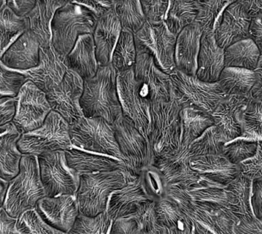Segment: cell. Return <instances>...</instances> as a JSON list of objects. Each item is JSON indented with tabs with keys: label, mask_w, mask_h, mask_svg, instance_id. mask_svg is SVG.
I'll use <instances>...</instances> for the list:
<instances>
[{
	"label": "cell",
	"mask_w": 262,
	"mask_h": 234,
	"mask_svg": "<svg viewBox=\"0 0 262 234\" xmlns=\"http://www.w3.org/2000/svg\"><path fill=\"white\" fill-rule=\"evenodd\" d=\"M112 64L100 66L93 78L84 81L81 106L85 118H101L114 124L123 116Z\"/></svg>",
	"instance_id": "cell-1"
},
{
	"label": "cell",
	"mask_w": 262,
	"mask_h": 234,
	"mask_svg": "<svg viewBox=\"0 0 262 234\" xmlns=\"http://www.w3.org/2000/svg\"><path fill=\"white\" fill-rule=\"evenodd\" d=\"M46 196L41 178L38 157L23 155L18 175L9 181L3 208L12 218L35 210L37 203Z\"/></svg>",
	"instance_id": "cell-2"
},
{
	"label": "cell",
	"mask_w": 262,
	"mask_h": 234,
	"mask_svg": "<svg viewBox=\"0 0 262 234\" xmlns=\"http://www.w3.org/2000/svg\"><path fill=\"white\" fill-rule=\"evenodd\" d=\"M175 99L151 103L148 140L154 160L177 152L182 146L180 111Z\"/></svg>",
	"instance_id": "cell-3"
},
{
	"label": "cell",
	"mask_w": 262,
	"mask_h": 234,
	"mask_svg": "<svg viewBox=\"0 0 262 234\" xmlns=\"http://www.w3.org/2000/svg\"><path fill=\"white\" fill-rule=\"evenodd\" d=\"M98 19L77 1H66L52 23V46L62 57L70 53L79 36L93 34Z\"/></svg>",
	"instance_id": "cell-4"
},
{
	"label": "cell",
	"mask_w": 262,
	"mask_h": 234,
	"mask_svg": "<svg viewBox=\"0 0 262 234\" xmlns=\"http://www.w3.org/2000/svg\"><path fill=\"white\" fill-rule=\"evenodd\" d=\"M133 178L124 171L81 175L75 195L79 213L92 218L105 213L112 194Z\"/></svg>",
	"instance_id": "cell-5"
},
{
	"label": "cell",
	"mask_w": 262,
	"mask_h": 234,
	"mask_svg": "<svg viewBox=\"0 0 262 234\" xmlns=\"http://www.w3.org/2000/svg\"><path fill=\"white\" fill-rule=\"evenodd\" d=\"M172 97L183 108H192L212 115L220 102L227 97L219 82H205L196 76L175 69L169 75Z\"/></svg>",
	"instance_id": "cell-6"
},
{
	"label": "cell",
	"mask_w": 262,
	"mask_h": 234,
	"mask_svg": "<svg viewBox=\"0 0 262 234\" xmlns=\"http://www.w3.org/2000/svg\"><path fill=\"white\" fill-rule=\"evenodd\" d=\"M72 146L85 152L121 160L114 124L101 118H84L70 125Z\"/></svg>",
	"instance_id": "cell-7"
},
{
	"label": "cell",
	"mask_w": 262,
	"mask_h": 234,
	"mask_svg": "<svg viewBox=\"0 0 262 234\" xmlns=\"http://www.w3.org/2000/svg\"><path fill=\"white\" fill-rule=\"evenodd\" d=\"M18 147L23 155L36 157L46 152L69 150L73 147L70 124L52 111L41 127L21 135Z\"/></svg>",
	"instance_id": "cell-8"
},
{
	"label": "cell",
	"mask_w": 262,
	"mask_h": 234,
	"mask_svg": "<svg viewBox=\"0 0 262 234\" xmlns=\"http://www.w3.org/2000/svg\"><path fill=\"white\" fill-rule=\"evenodd\" d=\"M115 137L126 166V174L135 178L152 167L154 155L149 141L130 120L122 116L114 124Z\"/></svg>",
	"instance_id": "cell-9"
},
{
	"label": "cell",
	"mask_w": 262,
	"mask_h": 234,
	"mask_svg": "<svg viewBox=\"0 0 262 234\" xmlns=\"http://www.w3.org/2000/svg\"><path fill=\"white\" fill-rule=\"evenodd\" d=\"M117 87L123 116L148 140L151 101L144 88L136 81L134 69L118 73Z\"/></svg>",
	"instance_id": "cell-10"
},
{
	"label": "cell",
	"mask_w": 262,
	"mask_h": 234,
	"mask_svg": "<svg viewBox=\"0 0 262 234\" xmlns=\"http://www.w3.org/2000/svg\"><path fill=\"white\" fill-rule=\"evenodd\" d=\"M134 38L137 51L150 55L160 70L168 75L175 70L177 36L171 33L165 22L158 25L146 22L134 34Z\"/></svg>",
	"instance_id": "cell-11"
},
{
	"label": "cell",
	"mask_w": 262,
	"mask_h": 234,
	"mask_svg": "<svg viewBox=\"0 0 262 234\" xmlns=\"http://www.w3.org/2000/svg\"><path fill=\"white\" fill-rule=\"evenodd\" d=\"M40 178L46 196H75L79 178L68 167L64 151L46 152L38 156Z\"/></svg>",
	"instance_id": "cell-12"
},
{
	"label": "cell",
	"mask_w": 262,
	"mask_h": 234,
	"mask_svg": "<svg viewBox=\"0 0 262 234\" xmlns=\"http://www.w3.org/2000/svg\"><path fill=\"white\" fill-rule=\"evenodd\" d=\"M51 112L52 109L46 92L29 80L16 97L12 124L23 135L41 127Z\"/></svg>",
	"instance_id": "cell-13"
},
{
	"label": "cell",
	"mask_w": 262,
	"mask_h": 234,
	"mask_svg": "<svg viewBox=\"0 0 262 234\" xmlns=\"http://www.w3.org/2000/svg\"><path fill=\"white\" fill-rule=\"evenodd\" d=\"M83 91L84 80L69 69L61 82L47 92L46 96L52 111L72 125L84 117L81 106Z\"/></svg>",
	"instance_id": "cell-14"
},
{
	"label": "cell",
	"mask_w": 262,
	"mask_h": 234,
	"mask_svg": "<svg viewBox=\"0 0 262 234\" xmlns=\"http://www.w3.org/2000/svg\"><path fill=\"white\" fill-rule=\"evenodd\" d=\"M189 147L182 145L177 152L154 160L152 167L166 186L180 184L186 190L198 186L203 178L191 167Z\"/></svg>",
	"instance_id": "cell-15"
},
{
	"label": "cell",
	"mask_w": 262,
	"mask_h": 234,
	"mask_svg": "<svg viewBox=\"0 0 262 234\" xmlns=\"http://www.w3.org/2000/svg\"><path fill=\"white\" fill-rule=\"evenodd\" d=\"M134 74L136 81L146 90L151 103L172 99L170 77L157 67L150 55L137 51Z\"/></svg>",
	"instance_id": "cell-16"
},
{
	"label": "cell",
	"mask_w": 262,
	"mask_h": 234,
	"mask_svg": "<svg viewBox=\"0 0 262 234\" xmlns=\"http://www.w3.org/2000/svg\"><path fill=\"white\" fill-rule=\"evenodd\" d=\"M35 211L51 227L69 233L79 215L75 196L45 197L37 203Z\"/></svg>",
	"instance_id": "cell-17"
},
{
	"label": "cell",
	"mask_w": 262,
	"mask_h": 234,
	"mask_svg": "<svg viewBox=\"0 0 262 234\" xmlns=\"http://www.w3.org/2000/svg\"><path fill=\"white\" fill-rule=\"evenodd\" d=\"M252 18L248 15L239 1L231 3L223 11L213 35L222 49L249 38Z\"/></svg>",
	"instance_id": "cell-18"
},
{
	"label": "cell",
	"mask_w": 262,
	"mask_h": 234,
	"mask_svg": "<svg viewBox=\"0 0 262 234\" xmlns=\"http://www.w3.org/2000/svg\"><path fill=\"white\" fill-rule=\"evenodd\" d=\"M251 99L250 96L229 95L212 112L214 125L227 142L243 136V115Z\"/></svg>",
	"instance_id": "cell-19"
},
{
	"label": "cell",
	"mask_w": 262,
	"mask_h": 234,
	"mask_svg": "<svg viewBox=\"0 0 262 234\" xmlns=\"http://www.w3.org/2000/svg\"><path fill=\"white\" fill-rule=\"evenodd\" d=\"M68 70L64 58L50 46L40 49L39 63L36 67L20 72L47 93L61 82Z\"/></svg>",
	"instance_id": "cell-20"
},
{
	"label": "cell",
	"mask_w": 262,
	"mask_h": 234,
	"mask_svg": "<svg viewBox=\"0 0 262 234\" xmlns=\"http://www.w3.org/2000/svg\"><path fill=\"white\" fill-rule=\"evenodd\" d=\"M64 155L68 167L78 178L81 175L116 171L126 172L124 163L112 157L85 152L74 147L64 151Z\"/></svg>",
	"instance_id": "cell-21"
},
{
	"label": "cell",
	"mask_w": 262,
	"mask_h": 234,
	"mask_svg": "<svg viewBox=\"0 0 262 234\" xmlns=\"http://www.w3.org/2000/svg\"><path fill=\"white\" fill-rule=\"evenodd\" d=\"M190 164L200 177L222 187L241 175L239 165L232 164L223 155L192 157Z\"/></svg>",
	"instance_id": "cell-22"
},
{
	"label": "cell",
	"mask_w": 262,
	"mask_h": 234,
	"mask_svg": "<svg viewBox=\"0 0 262 234\" xmlns=\"http://www.w3.org/2000/svg\"><path fill=\"white\" fill-rule=\"evenodd\" d=\"M40 49L39 41L28 30L8 48L0 60L9 69L26 72L38 66Z\"/></svg>",
	"instance_id": "cell-23"
},
{
	"label": "cell",
	"mask_w": 262,
	"mask_h": 234,
	"mask_svg": "<svg viewBox=\"0 0 262 234\" xmlns=\"http://www.w3.org/2000/svg\"><path fill=\"white\" fill-rule=\"evenodd\" d=\"M203 34L201 27L194 23L177 35L175 46L176 69L186 75L195 76Z\"/></svg>",
	"instance_id": "cell-24"
},
{
	"label": "cell",
	"mask_w": 262,
	"mask_h": 234,
	"mask_svg": "<svg viewBox=\"0 0 262 234\" xmlns=\"http://www.w3.org/2000/svg\"><path fill=\"white\" fill-rule=\"evenodd\" d=\"M224 69L225 49L218 46L213 33L203 32L195 76L205 82H218Z\"/></svg>",
	"instance_id": "cell-25"
},
{
	"label": "cell",
	"mask_w": 262,
	"mask_h": 234,
	"mask_svg": "<svg viewBox=\"0 0 262 234\" xmlns=\"http://www.w3.org/2000/svg\"><path fill=\"white\" fill-rule=\"evenodd\" d=\"M121 31L122 27L114 9L97 21L92 35L99 66L112 64V54Z\"/></svg>",
	"instance_id": "cell-26"
},
{
	"label": "cell",
	"mask_w": 262,
	"mask_h": 234,
	"mask_svg": "<svg viewBox=\"0 0 262 234\" xmlns=\"http://www.w3.org/2000/svg\"><path fill=\"white\" fill-rule=\"evenodd\" d=\"M69 70L75 72L84 81L93 78L99 69L92 34L81 35L70 53L64 58Z\"/></svg>",
	"instance_id": "cell-27"
},
{
	"label": "cell",
	"mask_w": 262,
	"mask_h": 234,
	"mask_svg": "<svg viewBox=\"0 0 262 234\" xmlns=\"http://www.w3.org/2000/svg\"><path fill=\"white\" fill-rule=\"evenodd\" d=\"M20 136L12 122L0 127V178L8 182L19 172L23 156L18 147Z\"/></svg>",
	"instance_id": "cell-28"
},
{
	"label": "cell",
	"mask_w": 262,
	"mask_h": 234,
	"mask_svg": "<svg viewBox=\"0 0 262 234\" xmlns=\"http://www.w3.org/2000/svg\"><path fill=\"white\" fill-rule=\"evenodd\" d=\"M66 1H36L34 9L26 17L30 31L39 41L41 47L52 46V23L55 12Z\"/></svg>",
	"instance_id": "cell-29"
},
{
	"label": "cell",
	"mask_w": 262,
	"mask_h": 234,
	"mask_svg": "<svg viewBox=\"0 0 262 234\" xmlns=\"http://www.w3.org/2000/svg\"><path fill=\"white\" fill-rule=\"evenodd\" d=\"M252 180L240 175L225 187L228 198V209L239 222H249L255 219L251 204Z\"/></svg>",
	"instance_id": "cell-30"
},
{
	"label": "cell",
	"mask_w": 262,
	"mask_h": 234,
	"mask_svg": "<svg viewBox=\"0 0 262 234\" xmlns=\"http://www.w3.org/2000/svg\"><path fill=\"white\" fill-rule=\"evenodd\" d=\"M261 55L250 38L237 41L225 49V68H238L255 71Z\"/></svg>",
	"instance_id": "cell-31"
},
{
	"label": "cell",
	"mask_w": 262,
	"mask_h": 234,
	"mask_svg": "<svg viewBox=\"0 0 262 234\" xmlns=\"http://www.w3.org/2000/svg\"><path fill=\"white\" fill-rule=\"evenodd\" d=\"M182 145L189 147L209 127L214 125L212 115L192 108H183L180 111Z\"/></svg>",
	"instance_id": "cell-32"
},
{
	"label": "cell",
	"mask_w": 262,
	"mask_h": 234,
	"mask_svg": "<svg viewBox=\"0 0 262 234\" xmlns=\"http://www.w3.org/2000/svg\"><path fill=\"white\" fill-rule=\"evenodd\" d=\"M255 81V72L238 68H225L219 84L225 95L249 96Z\"/></svg>",
	"instance_id": "cell-33"
},
{
	"label": "cell",
	"mask_w": 262,
	"mask_h": 234,
	"mask_svg": "<svg viewBox=\"0 0 262 234\" xmlns=\"http://www.w3.org/2000/svg\"><path fill=\"white\" fill-rule=\"evenodd\" d=\"M197 13V1H169L165 23L171 33L177 36L183 29L195 23Z\"/></svg>",
	"instance_id": "cell-34"
},
{
	"label": "cell",
	"mask_w": 262,
	"mask_h": 234,
	"mask_svg": "<svg viewBox=\"0 0 262 234\" xmlns=\"http://www.w3.org/2000/svg\"><path fill=\"white\" fill-rule=\"evenodd\" d=\"M28 30L27 18L17 16L6 5L0 12V58L8 48Z\"/></svg>",
	"instance_id": "cell-35"
},
{
	"label": "cell",
	"mask_w": 262,
	"mask_h": 234,
	"mask_svg": "<svg viewBox=\"0 0 262 234\" xmlns=\"http://www.w3.org/2000/svg\"><path fill=\"white\" fill-rule=\"evenodd\" d=\"M137 55L134 34L122 29L112 54V64L117 73L134 69Z\"/></svg>",
	"instance_id": "cell-36"
},
{
	"label": "cell",
	"mask_w": 262,
	"mask_h": 234,
	"mask_svg": "<svg viewBox=\"0 0 262 234\" xmlns=\"http://www.w3.org/2000/svg\"><path fill=\"white\" fill-rule=\"evenodd\" d=\"M186 218L176 200L166 194L160 196L156 203V220L158 227L170 230L177 227Z\"/></svg>",
	"instance_id": "cell-37"
},
{
	"label": "cell",
	"mask_w": 262,
	"mask_h": 234,
	"mask_svg": "<svg viewBox=\"0 0 262 234\" xmlns=\"http://www.w3.org/2000/svg\"><path fill=\"white\" fill-rule=\"evenodd\" d=\"M114 10L123 29L135 34L146 23L140 1H115Z\"/></svg>",
	"instance_id": "cell-38"
},
{
	"label": "cell",
	"mask_w": 262,
	"mask_h": 234,
	"mask_svg": "<svg viewBox=\"0 0 262 234\" xmlns=\"http://www.w3.org/2000/svg\"><path fill=\"white\" fill-rule=\"evenodd\" d=\"M226 143L220 129L213 125L189 145V153L192 157L222 155Z\"/></svg>",
	"instance_id": "cell-39"
},
{
	"label": "cell",
	"mask_w": 262,
	"mask_h": 234,
	"mask_svg": "<svg viewBox=\"0 0 262 234\" xmlns=\"http://www.w3.org/2000/svg\"><path fill=\"white\" fill-rule=\"evenodd\" d=\"M232 1H197L198 13L195 23L203 32L213 33L223 11Z\"/></svg>",
	"instance_id": "cell-40"
},
{
	"label": "cell",
	"mask_w": 262,
	"mask_h": 234,
	"mask_svg": "<svg viewBox=\"0 0 262 234\" xmlns=\"http://www.w3.org/2000/svg\"><path fill=\"white\" fill-rule=\"evenodd\" d=\"M241 138L262 141V102L251 99L243 115V135Z\"/></svg>",
	"instance_id": "cell-41"
},
{
	"label": "cell",
	"mask_w": 262,
	"mask_h": 234,
	"mask_svg": "<svg viewBox=\"0 0 262 234\" xmlns=\"http://www.w3.org/2000/svg\"><path fill=\"white\" fill-rule=\"evenodd\" d=\"M112 223L107 212L94 218L79 214L69 234H109Z\"/></svg>",
	"instance_id": "cell-42"
},
{
	"label": "cell",
	"mask_w": 262,
	"mask_h": 234,
	"mask_svg": "<svg viewBox=\"0 0 262 234\" xmlns=\"http://www.w3.org/2000/svg\"><path fill=\"white\" fill-rule=\"evenodd\" d=\"M258 141L238 138L229 141L223 147V154L232 164L239 165L256 153Z\"/></svg>",
	"instance_id": "cell-43"
},
{
	"label": "cell",
	"mask_w": 262,
	"mask_h": 234,
	"mask_svg": "<svg viewBox=\"0 0 262 234\" xmlns=\"http://www.w3.org/2000/svg\"><path fill=\"white\" fill-rule=\"evenodd\" d=\"M27 81L24 74L6 67L0 60V99L16 98Z\"/></svg>",
	"instance_id": "cell-44"
},
{
	"label": "cell",
	"mask_w": 262,
	"mask_h": 234,
	"mask_svg": "<svg viewBox=\"0 0 262 234\" xmlns=\"http://www.w3.org/2000/svg\"><path fill=\"white\" fill-rule=\"evenodd\" d=\"M17 228L21 234H69L46 224L35 210L21 215L17 220Z\"/></svg>",
	"instance_id": "cell-45"
},
{
	"label": "cell",
	"mask_w": 262,
	"mask_h": 234,
	"mask_svg": "<svg viewBox=\"0 0 262 234\" xmlns=\"http://www.w3.org/2000/svg\"><path fill=\"white\" fill-rule=\"evenodd\" d=\"M146 21L152 25L165 22L169 1H140Z\"/></svg>",
	"instance_id": "cell-46"
},
{
	"label": "cell",
	"mask_w": 262,
	"mask_h": 234,
	"mask_svg": "<svg viewBox=\"0 0 262 234\" xmlns=\"http://www.w3.org/2000/svg\"><path fill=\"white\" fill-rule=\"evenodd\" d=\"M240 172L249 179L262 178V141H258L257 152L250 159L239 164Z\"/></svg>",
	"instance_id": "cell-47"
},
{
	"label": "cell",
	"mask_w": 262,
	"mask_h": 234,
	"mask_svg": "<svg viewBox=\"0 0 262 234\" xmlns=\"http://www.w3.org/2000/svg\"><path fill=\"white\" fill-rule=\"evenodd\" d=\"M251 204L254 216L262 222V178L252 181Z\"/></svg>",
	"instance_id": "cell-48"
},
{
	"label": "cell",
	"mask_w": 262,
	"mask_h": 234,
	"mask_svg": "<svg viewBox=\"0 0 262 234\" xmlns=\"http://www.w3.org/2000/svg\"><path fill=\"white\" fill-rule=\"evenodd\" d=\"M109 234H146L134 219H121L113 221Z\"/></svg>",
	"instance_id": "cell-49"
},
{
	"label": "cell",
	"mask_w": 262,
	"mask_h": 234,
	"mask_svg": "<svg viewBox=\"0 0 262 234\" xmlns=\"http://www.w3.org/2000/svg\"><path fill=\"white\" fill-rule=\"evenodd\" d=\"M89 9L97 19H99L109 11L114 9L115 1H77Z\"/></svg>",
	"instance_id": "cell-50"
},
{
	"label": "cell",
	"mask_w": 262,
	"mask_h": 234,
	"mask_svg": "<svg viewBox=\"0 0 262 234\" xmlns=\"http://www.w3.org/2000/svg\"><path fill=\"white\" fill-rule=\"evenodd\" d=\"M15 98L0 99V127L12 122L15 113Z\"/></svg>",
	"instance_id": "cell-51"
},
{
	"label": "cell",
	"mask_w": 262,
	"mask_h": 234,
	"mask_svg": "<svg viewBox=\"0 0 262 234\" xmlns=\"http://www.w3.org/2000/svg\"><path fill=\"white\" fill-rule=\"evenodd\" d=\"M36 4V1L35 0H30V1H12L9 0L6 2V5L8 7L14 12L15 15L20 18H25L27 16L31 11L34 9Z\"/></svg>",
	"instance_id": "cell-52"
},
{
	"label": "cell",
	"mask_w": 262,
	"mask_h": 234,
	"mask_svg": "<svg viewBox=\"0 0 262 234\" xmlns=\"http://www.w3.org/2000/svg\"><path fill=\"white\" fill-rule=\"evenodd\" d=\"M17 220L9 216L3 207L0 208V234H21L17 228Z\"/></svg>",
	"instance_id": "cell-53"
},
{
	"label": "cell",
	"mask_w": 262,
	"mask_h": 234,
	"mask_svg": "<svg viewBox=\"0 0 262 234\" xmlns=\"http://www.w3.org/2000/svg\"><path fill=\"white\" fill-rule=\"evenodd\" d=\"M249 38L258 48L262 58V16L252 19L249 28Z\"/></svg>",
	"instance_id": "cell-54"
},
{
	"label": "cell",
	"mask_w": 262,
	"mask_h": 234,
	"mask_svg": "<svg viewBox=\"0 0 262 234\" xmlns=\"http://www.w3.org/2000/svg\"><path fill=\"white\" fill-rule=\"evenodd\" d=\"M235 231L236 234H262V222L256 218L249 222H238Z\"/></svg>",
	"instance_id": "cell-55"
},
{
	"label": "cell",
	"mask_w": 262,
	"mask_h": 234,
	"mask_svg": "<svg viewBox=\"0 0 262 234\" xmlns=\"http://www.w3.org/2000/svg\"><path fill=\"white\" fill-rule=\"evenodd\" d=\"M255 81L249 96L252 99L262 102V58H260L258 67L255 71Z\"/></svg>",
	"instance_id": "cell-56"
},
{
	"label": "cell",
	"mask_w": 262,
	"mask_h": 234,
	"mask_svg": "<svg viewBox=\"0 0 262 234\" xmlns=\"http://www.w3.org/2000/svg\"><path fill=\"white\" fill-rule=\"evenodd\" d=\"M252 19L262 16V1H239Z\"/></svg>",
	"instance_id": "cell-57"
},
{
	"label": "cell",
	"mask_w": 262,
	"mask_h": 234,
	"mask_svg": "<svg viewBox=\"0 0 262 234\" xmlns=\"http://www.w3.org/2000/svg\"><path fill=\"white\" fill-rule=\"evenodd\" d=\"M169 233L170 234H193L192 221L187 216H186L185 219L177 227L169 230Z\"/></svg>",
	"instance_id": "cell-58"
},
{
	"label": "cell",
	"mask_w": 262,
	"mask_h": 234,
	"mask_svg": "<svg viewBox=\"0 0 262 234\" xmlns=\"http://www.w3.org/2000/svg\"><path fill=\"white\" fill-rule=\"evenodd\" d=\"M9 182L0 178V208H3L6 200V192H7Z\"/></svg>",
	"instance_id": "cell-59"
},
{
	"label": "cell",
	"mask_w": 262,
	"mask_h": 234,
	"mask_svg": "<svg viewBox=\"0 0 262 234\" xmlns=\"http://www.w3.org/2000/svg\"><path fill=\"white\" fill-rule=\"evenodd\" d=\"M192 233L193 234H212L209 233L207 230H205L204 228L199 225L196 223L192 222Z\"/></svg>",
	"instance_id": "cell-60"
},
{
	"label": "cell",
	"mask_w": 262,
	"mask_h": 234,
	"mask_svg": "<svg viewBox=\"0 0 262 234\" xmlns=\"http://www.w3.org/2000/svg\"><path fill=\"white\" fill-rule=\"evenodd\" d=\"M149 234H170L169 230L166 229L161 228L160 227H157L152 230Z\"/></svg>",
	"instance_id": "cell-61"
},
{
	"label": "cell",
	"mask_w": 262,
	"mask_h": 234,
	"mask_svg": "<svg viewBox=\"0 0 262 234\" xmlns=\"http://www.w3.org/2000/svg\"><path fill=\"white\" fill-rule=\"evenodd\" d=\"M6 2L7 1H0V12H1V11L6 7Z\"/></svg>",
	"instance_id": "cell-62"
}]
</instances>
